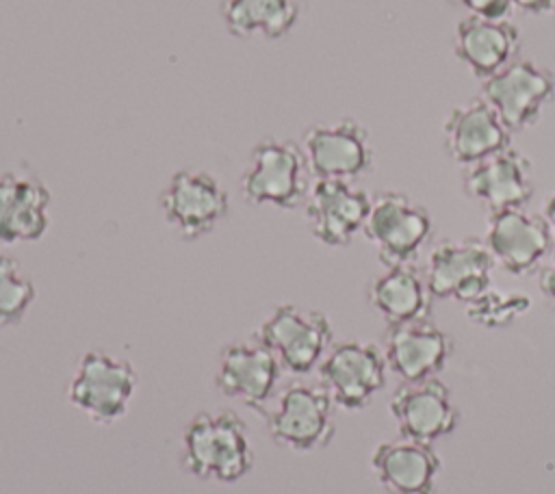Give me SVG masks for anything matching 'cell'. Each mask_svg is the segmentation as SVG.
<instances>
[{
    "label": "cell",
    "instance_id": "9c48e42d",
    "mask_svg": "<svg viewBox=\"0 0 555 494\" xmlns=\"http://www.w3.org/2000/svg\"><path fill=\"white\" fill-rule=\"evenodd\" d=\"M275 444L291 451H314L334 438V401L323 386L293 384L267 414Z\"/></svg>",
    "mask_w": 555,
    "mask_h": 494
},
{
    "label": "cell",
    "instance_id": "7c38bea8",
    "mask_svg": "<svg viewBox=\"0 0 555 494\" xmlns=\"http://www.w3.org/2000/svg\"><path fill=\"white\" fill-rule=\"evenodd\" d=\"M483 240L494 262L514 277H525L542 266L555 243L546 219L525 208L490 212Z\"/></svg>",
    "mask_w": 555,
    "mask_h": 494
},
{
    "label": "cell",
    "instance_id": "3957f363",
    "mask_svg": "<svg viewBox=\"0 0 555 494\" xmlns=\"http://www.w3.org/2000/svg\"><path fill=\"white\" fill-rule=\"evenodd\" d=\"M139 386L130 360L93 349L87 351L67 384L69 403L98 425H113L126 416Z\"/></svg>",
    "mask_w": 555,
    "mask_h": 494
},
{
    "label": "cell",
    "instance_id": "52a82bcc",
    "mask_svg": "<svg viewBox=\"0 0 555 494\" xmlns=\"http://www.w3.org/2000/svg\"><path fill=\"white\" fill-rule=\"evenodd\" d=\"M230 197L223 184L208 171L180 169L160 193L165 221L184 240L210 234L228 214Z\"/></svg>",
    "mask_w": 555,
    "mask_h": 494
},
{
    "label": "cell",
    "instance_id": "2e32d148",
    "mask_svg": "<svg viewBox=\"0 0 555 494\" xmlns=\"http://www.w3.org/2000/svg\"><path fill=\"white\" fill-rule=\"evenodd\" d=\"M390 414L401 438L425 444L449 435L460 422L449 386L436 377L403 384L390 399Z\"/></svg>",
    "mask_w": 555,
    "mask_h": 494
},
{
    "label": "cell",
    "instance_id": "7a4b0ae2",
    "mask_svg": "<svg viewBox=\"0 0 555 494\" xmlns=\"http://www.w3.org/2000/svg\"><path fill=\"white\" fill-rule=\"evenodd\" d=\"M308 162L304 147L275 136L260 139L249 152V162L241 176V195L254 206H275L293 210L308 197Z\"/></svg>",
    "mask_w": 555,
    "mask_h": 494
},
{
    "label": "cell",
    "instance_id": "ba28073f",
    "mask_svg": "<svg viewBox=\"0 0 555 494\" xmlns=\"http://www.w3.org/2000/svg\"><path fill=\"white\" fill-rule=\"evenodd\" d=\"M494 258L486 240L444 238L440 240L427 260L425 282L436 299H455L470 303L479 299L492 284Z\"/></svg>",
    "mask_w": 555,
    "mask_h": 494
},
{
    "label": "cell",
    "instance_id": "f1b7e54d",
    "mask_svg": "<svg viewBox=\"0 0 555 494\" xmlns=\"http://www.w3.org/2000/svg\"><path fill=\"white\" fill-rule=\"evenodd\" d=\"M542 217L546 219V223H548V227H551V232H553V238H555V191H553V193L546 197Z\"/></svg>",
    "mask_w": 555,
    "mask_h": 494
},
{
    "label": "cell",
    "instance_id": "4316f807",
    "mask_svg": "<svg viewBox=\"0 0 555 494\" xmlns=\"http://www.w3.org/2000/svg\"><path fill=\"white\" fill-rule=\"evenodd\" d=\"M538 286L542 297L555 310V249L548 253V260L538 269Z\"/></svg>",
    "mask_w": 555,
    "mask_h": 494
},
{
    "label": "cell",
    "instance_id": "44dd1931",
    "mask_svg": "<svg viewBox=\"0 0 555 494\" xmlns=\"http://www.w3.org/2000/svg\"><path fill=\"white\" fill-rule=\"evenodd\" d=\"M371 468L388 494H434L440 457L431 444L399 438L375 446Z\"/></svg>",
    "mask_w": 555,
    "mask_h": 494
},
{
    "label": "cell",
    "instance_id": "5bb4252c",
    "mask_svg": "<svg viewBox=\"0 0 555 494\" xmlns=\"http://www.w3.org/2000/svg\"><path fill=\"white\" fill-rule=\"evenodd\" d=\"M462 188L488 212L525 208L533 197V165L509 145L468 165L462 176Z\"/></svg>",
    "mask_w": 555,
    "mask_h": 494
},
{
    "label": "cell",
    "instance_id": "277c9868",
    "mask_svg": "<svg viewBox=\"0 0 555 494\" xmlns=\"http://www.w3.org/2000/svg\"><path fill=\"white\" fill-rule=\"evenodd\" d=\"M434 221L423 204L401 191H382L371 197L364 236L375 245L384 266L412 264L429 240Z\"/></svg>",
    "mask_w": 555,
    "mask_h": 494
},
{
    "label": "cell",
    "instance_id": "cb8c5ba5",
    "mask_svg": "<svg viewBox=\"0 0 555 494\" xmlns=\"http://www.w3.org/2000/svg\"><path fill=\"white\" fill-rule=\"evenodd\" d=\"M35 284L15 258L0 253V325H17L35 301Z\"/></svg>",
    "mask_w": 555,
    "mask_h": 494
},
{
    "label": "cell",
    "instance_id": "9a60e30c",
    "mask_svg": "<svg viewBox=\"0 0 555 494\" xmlns=\"http://www.w3.org/2000/svg\"><path fill=\"white\" fill-rule=\"evenodd\" d=\"M312 236L327 247H345L364 227L371 195L347 180H314L304 202Z\"/></svg>",
    "mask_w": 555,
    "mask_h": 494
},
{
    "label": "cell",
    "instance_id": "83f0119b",
    "mask_svg": "<svg viewBox=\"0 0 555 494\" xmlns=\"http://www.w3.org/2000/svg\"><path fill=\"white\" fill-rule=\"evenodd\" d=\"M514 9L527 13V15H546L553 11V0H509Z\"/></svg>",
    "mask_w": 555,
    "mask_h": 494
},
{
    "label": "cell",
    "instance_id": "d6986e66",
    "mask_svg": "<svg viewBox=\"0 0 555 494\" xmlns=\"http://www.w3.org/2000/svg\"><path fill=\"white\" fill-rule=\"evenodd\" d=\"M50 191L33 171L0 173V240L30 243L50 225Z\"/></svg>",
    "mask_w": 555,
    "mask_h": 494
},
{
    "label": "cell",
    "instance_id": "ac0fdd59",
    "mask_svg": "<svg viewBox=\"0 0 555 494\" xmlns=\"http://www.w3.org/2000/svg\"><path fill=\"white\" fill-rule=\"evenodd\" d=\"M442 139L447 156L464 167L512 145V132L481 95L447 115Z\"/></svg>",
    "mask_w": 555,
    "mask_h": 494
},
{
    "label": "cell",
    "instance_id": "8992f818",
    "mask_svg": "<svg viewBox=\"0 0 555 494\" xmlns=\"http://www.w3.org/2000/svg\"><path fill=\"white\" fill-rule=\"evenodd\" d=\"M553 95L555 76L529 58H514L481 87V98L512 134L531 128Z\"/></svg>",
    "mask_w": 555,
    "mask_h": 494
},
{
    "label": "cell",
    "instance_id": "d4e9b609",
    "mask_svg": "<svg viewBox=\"0 0 555 494\" xmlns=\"http://www.w3.org/2000/svg\"><path fill=\"white\" fill-rule=\"evenodd\" d=\"M531 301L520 292H501L488 288L479 299L466 303V316L483 327H505L529 310Z\"/></svg>",
    "mask_w": 555,
    "mask_h": 494
},
{
    "label": "cell",
    "instance_id": "f546056e",
    "mask_svg": "<svg viewBox=\"0 0 555 494\" xmlns=\"http://www.w3.org/2000/svg\"><path fill=\"white\" fill-rule=\"evenodd\" d=\"M553 11H555V0H553Z\"/></svg>",
    "mask_w": 555,
    "mask_h": 494
},
{
    "label": "cell",
    "instance_id": "5b68a950",
    "mask_svg": "<svg viewBox=\"0 0 555 494\" xmlns=\"http://www.w3.org/2000/svg\"><path fill=\"white\" fill-rule=\"evenodd\" d=\"M256 338L275 353L284 370L295 375L312 373L334 344L330 318L297 303L275 306Z\"/></svg>",
    "mask_w": 555,
    "mask_h": 494
},
{
    "label": "cell",
    "instance_id": "e0dca14e",
    "mask_svg": "<svg viewBox=\"0 0 555 494\" xmlns=\"http://www.w3.org/2000/svg\"><path fill=\"white\" fill-rule=\"evenodd\" d=\"M453 342L447 332L429 318L388 325L384 336V358L388 368L405 384L436 377L449 360Z\"/></svg>",
    "mask_w": 555,
    "mask_h": 494
},
{
    "label": "cell",
    "instance_id": "7402d4cb",
    "mask_svg": "<svg viewBox=\"0 0 555 494\" xmlns=\"http://www.w3.org/2000/svg\"><path fill=\"white\" fill-rule=\"evenodd\" d=\"M369 306L388 323H410L431 316V292L414 264L386 266L366 290Z\"/></svg>",
    "mask_w": 555,
    "mask_h": 494
},
{
    "label": "cell",
    "instance_id": "603a6c76",
    "mask_svg": "<svg viewBox=\"0 0 555 494\" xmlns=\"http://www.w3.org/2000/svg\"><path fill=\"white\" fill-rule=\"evenodd\" d=\"M221 15L230 35L247 39L262 35L280 39L297 24L299 4L295 0H223Z\"/></svg>",
    "mask_w": 555,
    "mask_h": 494
},
{
    "label": "cell",
    "instance_id": "484cf974",
    "mask_svg": "<svg viewBox=\"0 0 555 494\" xmlns=\"http://www.w3.org/2000/svg\"><path fill=\"white\" fill-rule=\"evenodd\" d=\"M449 2L468 11V15H477L486 20H507L514 9L509 0H449Z\"/></svg>",
    "mask_w": 555,
    "mask_h": 494
},
{
    "label": "cell",
    "instance_id": "8fae6325",
    "mask_svg": "<svg viewBox=\"0 0 555 494\" xmlns=\"http://www.w3.org/2000/svg\"><path fill=\"white\" fill-rule=\"evenodd\" d=\"M304 156L314 180H356L373 167L369 130L353 117L312 126L304 136Z\"/></svg>",
    "mask_w": 555,
    "mask_h": 494
},
{
    "label": "cell",
    "instance_id": "ffe728a7",
    "mask_svg": "<svg viewBox=\"0 0 555 494\" xmlns=\"http://www.w3.org/2000/svg\"><path fill=\"white\" fill-rule=\"evenodd\" d=\"M520 32L509 20L466 15L455 26L453 52L481 82L518 58Z\"/></svg>",
    "mask_w": 555,
    "mask_h": 494
},
{
    "label": "cell",
    "instance_id": "4fadbf2b",
    "mask_svg": "<svg viewBox=\"0 0 555 494\" xmlns=\"http://www.w3.org/2000/svg\"><path fill=\"white\" fill-rule=\"evenodd\" d=\"M275 353L258 338L228 342L217 362L215 386L221 394L262 412L282 377Z\"/></svg>",
    "mask_w": 555,
    "mask_h": 494
},
{
    "label": "cell",
    "instance_id": "30bf717a",
    "mask_svg": "<svg viewBox=\"0 0 555 494\" xmlns=\"http://www.w3.org/2000/svg\"><path fill=\"white\" fill-rule=\"evenodd\" d=\"M317 368L334 405L353 412L362 410L384 388L388 364L384 351L375 344L343 340L330 347Z\"/></svg>",
    "mask_w": 555,
    "mask_h": 494
},
{
    "label": "cell",
    "instance_id": "6da1fadb",
    "mask_svg": "<svg viewBox=\"0 0 555 494\" xmlns=\"http://www.w3.org/2000/svg\"><path fill=\"white\" fill-rule=\"evenodd\" d=\"M182 468L197 479L234 483L254 468L245 420L232 412H199L182 433Z\"/></svg>",
    "mask_w": 555,
    "mask_h": 494
}]
</instances>
